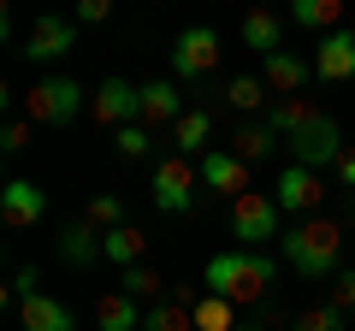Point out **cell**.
Wrapping results in <instances>:
<instances>
[{"mask_svg": "<svg viewBox=\"0 0 355 331\" xmlns=\"http://www.w3.org/2000/svg\"><path fill=\"white\" fill-rule=\"evenodd\" d=\"M314 118H320V107L308 101V95H296V101H272V107L261 113V125L272 130V136H279V148H284V142H291L302 125H314Z\"/></svg>", "mask_w": 355, "mask_h": 331, "instance_id": "obj_21", "label": "cell"}, {"mask_svg": "<svg viewBox=\"0 0 355 331\" xmlns=\"http://www.w3.org/2000/svg\"><path fill=\"white\" fill-rule=\"evenodd\" d=\"M261 83L272 89V101H296V95L314 83V60H302V53H272V60H261Z\"/></svg>", "mask_w": 355, "mask_h": 331, "instance_id": "obj_11", "label": "cell"}, {"mask_svg": "<svg viewBox=\"0 0 355 331\" xmlns=\"http://www.w3.org/2000/svg\"><path fill=\"white\" fill-rule=\"evenodd\" d=\"M113 154H119L125 166L148 160V154H154V130H148V125H125V130H113Z\"/></svg>", "mask_w": 355, "mask_h": 331, "instance_id": "obj_28", "label": "cell"}, {"mask_svg": "<svg viewBox=\"0 0 355 331\" xmlns=\"http://www.w3.org/2000/svg\"><path fill=\"white\" fill-rule=\"evenodd\" d=\"M225 148L237 154V160H249V166H254V160H266V154L279 148V136H272V130H266L261 118H243V125L225 136Z\"/></svg>", "mask_w": 355, "mask_h": 331, "instance_id": "obj_24", "label": "cell"}, {"mask_svg": "<svg viewBox=\"0 0 355 331\" xmlns=\"http://www.w3.org/2000/svg\"><path fill=\"white\" fill-rule=\"evenodd\" d=\"M331 178H338V190H349V195H355V142H349V148L338 154V166H331Z\"/></svg>", "mask_w": 355, "mask_h": 331, "instance_id": "obj_35", "label": "cell"}, {"mask_svg": "<svg viewBox=\"0 0 355 331\" xmlns=\"http://www.w3.org/2000/svg\"><path fill=\"white\" fill-rule=\"evenodd\" d=\"M196 190H202V166L184 160V154H166L154 166V184H148V202L160 213H190L196 207Z\"/></svg>", "mask_w": 355, "mask_h": 331, "instance_id": "obj_5", "label": "cell"}, {"mask_svg": "<svg viewBox=\"0 0 355 331\" xmlns=\"http://www.w3.org/2000/svg\"><path fill=\"white\" fill-rule=\"evenodd\" d=\"M172 154H184V160H207L214 154V107H190V113L172 125Z\"/></svg>", "mask_w": 355, "mask_h": 331, "instance_id": "obj_16", "label": "cell"}, {"mask_svg": "<svg viewBox=\"0 0 355 331\" xmlns=\"http://www.w3.org/2000/svg\"><path fill=\"white\" fill-rule=\"evenodd\" d=\"M89 113H95V125L107 130H125L142 118V83H125V77H101L95 89H89Z\"/></svg>", "mask_w": 355, "mask_h": 331, "instance_id": "obj_8", "label": "cell"}, {"mask_svg": "<svg viewBox=\"0 0 355 331\" xmlns=\"http://www.w3.org/2000/svg\"><path fill=\"white\" fill-rule=\"evenodd\" d=\"M107 18H113V0H77L71 6V24L83 30V24H107Z\"/></svg>", "mask_w": 355, "mask_h": 331, "instance_id": "obj_33", "label": "cell"}, {"mask_svg": "<svg viewBox=\"0 0 355 331\" xmlns=\"http://www.w3.org/2000/svg\"><path fill=\"white\" fill-rule=\"evenodd\" d=\"M101 255L113 260L119 272L142 267V255H148V231H142V225H119V231H107V237H101Z\"/></svg>", "mask_w": 355, "mask_h": 331, "instance_id": "obj_23", "label": "cell"}, {"mask_svg": "<svg viewBox=\"0 0 355 331\" xmlns=\"http://www.w3.org/2000/svg\"><path fill=\"white\" fill-rule=\"evenodd\" d=\"M349 225H355V195H349Z\"/></svg>", "mask_w": 355, "mask_h": 331, "instance_id": "obj_37", "label": "cell"}, {"mask_svg": "<svg viewBox=\"0 0 355 331\" xmlns=\"http://www.w3.org/2000/svg\"><path fill=\"white\" fill-rule=\"evenodd\" d=\"M77 113H83V83H77V77H36V83H30V95H24L30 125L65 130Z\"/></svg>", "mask_w": 355, "mask_h": 331, "instance_id": "obj_3", "label": "cell"}, {"mask_svg": "<svg viewBox=\"0 0 355 331\" xmlns=\"http://www.w3.org/2000/svg\"><path fill=\"white\" fill-rule=\"evenodd\" d=\"M355 319L349 314H338L331 302H320V307H308V314H296L291 319V331H349Z\"/></svg>", "mask_w": 355, "mask_h": 331, "instance_id": "obj_31", "label": "cell"}, {"mask_svg": "<svg viewBox=\"0 0 355 331\" xmlns=\"http://www.w3.org/2000/svg\"><path fill=\"white\" fill-rule=\"evenodd\" d=\"M184 113H190V107H184V95H178L172 77H154V83H142V118H137V125L160 130V125H178Z\"/></svg>", "mask_w": 355, "mask_h": 331, "instance_id": "obj_15", "label": "cell"}, {"mask_svg": "<svg viewBox=\"0 0 355 331\" xmlns=\"http://www.w3.org/2000/svg\"><path fill=\"white\" fill-rule=\"evenodd\" d=\"M284 148H291V166H308V172H320V178H326V172L338 166V154L349 148V142H343V125H338V118H331V113H320L314 125H302L291 142H284Z\"/></svg>", "mask_w": 355, "mask_h": 331, "instance_id": "obj_6", "label": "cell"}, {"mask_svg": "<svg viewBox=\"0 0 355 331\" xmlns=\"http://www.w3.org/2000/svg\"><path fill=\"white\" fill-rule=\"evenodd\" d=\"M83 219L101 231V237H107V231H119V225H130V219H125V202H119V195H107V190H101V195H89Z\"/></svg>", "mask_w": 355, "mask_h": 331, "instance_id": "obj_29", "label": "cell"}, {"mask_svg": "<svg viewBox=\"0 0 355 331\" xmlns=\"http://www.w3.org/2000/svg\"><path fill=\"white\" fill-rule=\"evenodd\" d=\"M196 166H202V190H207V195H225V202L249 195V172H254V166H249V160H237L225 142H219L207 160H196Z\"/></svg>", "mask_w": 355, "mask_h": 331, "instance_id": "obj_10", "label": "cell"}, {"mask_svg": "<svg viewBox=\"0 0 355 331\" xmlns=\"http://www.w3.org/2000/svg\"><path fill=\"white\" fill-rule=\"evenodd\" d=\"M272 237H284V207L261 190L237 195L231 202V249H266Z\"/></svg>", "mask_w": 355, "mask_h": 331, "instance_id": "obj_4", "label": "cell"}, {"mask_svg": "<svg viewBox=\"0 0 355 331\" xmlns=\"http://www.w3.org/2000/svg\"><path fill=\"white\" fill-rule=\"evenodd\" d=\"M314 77L320 83H355V30H331L314 42Z\"/></svg>", "mask_w": 355, "mask_h": 331, "instance_id": "obj_12", "label": "cell"}, {"mask_svg": "<svg viewBox=\"0 0 355 331\" xmlns=\"http://www.w3.org/2000/svg\"><path fill=\"white\" fill-rule=\"evenodd\" d=\"M237 36H243V48H254L261 60H272V53H284V18L266 12V6H249L243 24H237Z\"/></svg>", "mask_w": 355, "mask_h": 331, "instance_id": "obj_17", "label": "cell"}, {"mask_svg": "<svg viewBox=\"0 0 355 331\" xmlns=\"http://www.w3.org/2000/svg\"><path fill=\"white\" fill-rule=\"evenodd\" d=\"M142 331H196V290H178L166 302H154Z\"/></svg>", "mask_w": 355, "mask_h": 331, "instance_id": "obj_22", "label": "cell"}, {"mask_svg": "<svg viewBox=\"0 0 355 331\" xmlns=\"http://www.w3.org/2000/svg\"><path fill=\"white\" fill-rule=\"evenodd\" d=\"M237 302H225V296L214 290H196V331H237Z\"/></svg>", "mask_w": 355, "mask_h": 331, "instance_id": "obj_25", "label": "cell"}, {"mask_svg": "<svg viewBox=\"0 0 355 331\" xmlns=\"http://www.w3.org/2000/svg\"><path fill=\"white\" fill-rule=\"evenodd\" d=\"M119 284H125V296H137V302H166V296H160V290H166V278L148 267V260H142V267H130Z\"/></svg>", "mask_w": 355, "mask_h": 331, "instance_id": "obj_30", "label": "cell"}, {"mask_svg": "<svg viewBox=\"0 0 355 331\" xmlns=\"http://www.w3.org/2000/svg\"><path fill=\"white\" fill-rule=\"evenodd\" d=\"M18 325H24V331H77V314L60 302V296L36 290L24 307H18Z\"/></svg>", "mask_w": 355, "mask_h": 331, "instance_id": "obj_18", "label": "cell"}, {"mask_svg": "<svg viewBox=\"0 0 355 331\" xmlns=\"http://www.w3.org/2000/svg\"><path fill=\"white\" fill-rule=\"evenodd\" d=\"M291 18L302 30H320V36H331V30H343V0H296Z\"/></svg>", "mask_w": 355, "mask_h": 331, "instance_id": "obj_26", "label": "cell"}, {"mask_svg": "<svg viewBox=\"0 0 355 331\" xmlns=\"http://www.w3.org/2000/svg\"><path fill=\"white\" fill-rule=\"evenodd\" d=\"M266 284H272V255H266V249H219L202 267V290L225 296V302H237V307H261Z\"/></svg>", "mask_w": 355, "mask_h": 331, "instance_id": "obj_1", "label": "cell"}, {"mask_svg": "<svg viewBox=\"0 0 355 331\" xmlns=\"http://www.w3.org/2000/svg\"><path fill=\"white\" fill-rule=\"evenodd\" d=\"M42 213H48V195H42L30 178H12L6 190H0V225L6 231H30Z\"/></svg>", "mask_w": 355, "mask_h": 331, "instance_id": "obj_14", "label": "cell"}, {"mask_svg": "<svg viewBox=\"0 0 355 331\" xmlns=\"http://www.w3.org/2000/svg\"><path fill=\"white\" fill-rule=\"evenodd\" d=\"M279 249H284V267L308 284H320V278L331 284L343 272V225L338 219H302V225H291L279 237Z\"/></svg>", "mask_w": 355, "mask_h": 331, "instance_id": "obj_2", "label": "cell"}, {"mask_svg": "<svg viewBox=\"0 0 355 331\" xmlns=\"http://www.w3.org/2000/svg\"><path fill=\"white\" fill-rule=\"evenodd\" d=\"M219 36L207 24H190V30H178V42H172V77L178 83H202V77H214V65H219Z\"/></svg>", "mask_w": 355, "mask_h": 331, "instance_id": "obj_7", "label": "cell"}, {"mask_svg": "<svg viewBox=\"0 0 355 331\" xmlns=\"http://www.w3.org/2000/svg\"><path fill=\"white\" fill-rule=\"evenodd\" d=\"M60 260H65V267H95V260H107L101 255V231H95V225H89V219H71V225H65L60 231Z\"/></svg>", "mask_w": 355, "mask_h": 331, "instance_id": "obj_20", "label": "cell"}, {"mask_svg": "<svg viewBox=\"0 0 355 331\" xmlns=\"http://www.w3.org/2000/svg\"><path fill=\"white\" fill-rule=\"evenodd\" d=\"M219 95H225L231 113H261V107H272V89H266L261 77H231Z\"/></svg>", "mask_w": 355, "mask_h": 331, "instance_id": "obj_27", "label": "cell"}, {"mask_svg": "<svg viewBox=\"0 0 355 331\" xmlns=\"http://www.w3.org/2000/svg\"><path fill=\"white\" fill-rule=\"evenodd\" d=\"M30 136H36V125H30V118H6V125H0V148H6V154H24Z\"/></svg>", "mask_w": 355, "mask_h": 331, "instance_id": "obj_32", "label": "cell"}, {"mask_svg": "<svg viewBox=\"0 0 355 331\" xmlns=\"http://www.w3.org/2000/svg\"><path fill=\"white\" fill-rule=\"evenodd\" d=\"M237 331H279V325H266V319H243Z\"/></svg>", "mask_w": 355, "mask_h": 331, "instance_id": "obj_36", "label": "cell"}, {"mask_svg": "<svg viewBox=\"0 0 355 331\" xmlns=\"http://www.w3.org/2000/svg\"><path fill=\"white\" fill-rule=\"evenodd\" d=\"M71 48H77V24H71V18H60V12H42L36 24H30V36H24L30 60H65Z\"/></svg>", "mask_w": 355, "mask_h": 331, "instance_id": "obj_13", "label": "cell"}, {"mask_svg": "<svg viewBox=\"0 0 355 331\" xmlns=\"http://www.w3.org/2000/svg\"><path fill=\"white\" fill-rule=\"evenodd\" d=\"M142 319H148V307L125 290H107L95 302V331H142Z\"/></svg>", "mask_w": 355, "mask_h": 331, "instance_id": "obj_19", "label": "cell"}, {"mask_svg": "<svg viewBox=\"0 0 355 331\" xmlns=\"http://www.w3.org/2000/svg\"><path fill=\"white\" fill-rule=\"evenodd\" d=\"M326 178L320 172H308V166H284L279 172V184H272V202L284 207V213H296V219H320V202H326Z\"/></svg>", "mask_w": 355, "mask_h": 331, "instance_id": "obj_9", "label": "cell"}, {"mask_svg": "<svg viewBox=\"0 0 355 331\" xmlns=\"http://www.w3.org/2000/svg\"><path fill=\"white\" fill-rule=\"evenodd\" d=\"M331 307H338V314H355V267H343L338 278H331Z\"/></svg>", "mask_w": 355, "mask_h": 331, "instance_id": "obj_34", "label": "cell"}, {"mask_svg": "<svg viewBox=\"0 0 355 331\" xmlns=\"http://www.w3.org/2000/svg\"><path fill=\"white\" fill-rule=\"evenodd\" d=\"M349 331H355V325H349Z\"/></svg>", "mask_w": 355, "mask_h": 331, "instance_id": "obj_38", "label": "cell"}]
</instances>
